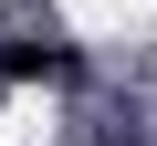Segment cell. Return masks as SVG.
Masks as SVG:
<instances>
[{"instance_id":"cell-1","label":"cell","mask_w":157,"mask_h":146,"mask_svg":"<svg viewBox=\"0 0 157 146\" xmlns=\"http://www.w3.org/2000/svg\"><path fill=\"white\" fill-rule=\"evenodd\" d=\"M0 73H52V84H63L73 52H63V42H11V52H0Z\"/></svg>"}]
</instances>
